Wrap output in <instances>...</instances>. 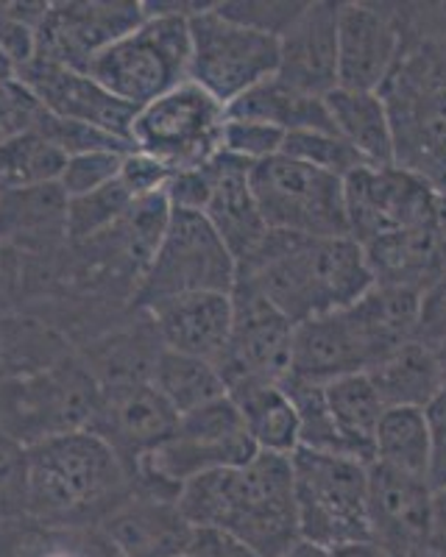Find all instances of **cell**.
I'll return each mask as SVG.
<instances>
[{
	"instance_id": "31",
	"label": "cell",
	"mask_w": 446,
	"mask_h": 557,
	"mask_svg": "<svg viewBox=\"0 0 446 557\" xmlns=\"http://www.w3.org/2000/svg\"><path fill=\"white\" fill-rule=\"evenodd\" d=\"M324 399L332 421L344 437L346 451L360 462L374 460V435L385 405L376 387L371 385L369 374H351L326 382Z\"/></svg>"
},
{
	"instance_id": "39",
	"label": "cell",
	"mask_w": 446,
	"mask_h": 557,
	"mask_svg": "<svg viewBox=\"0 0 446 557\" xmlns=\"http://www.w3.org/2000/svg\"><path fill=\"white\" fill-rule=\"evenodd\" d=\"M307 3L310 0H221L215 3V12L237 26L280 39L299 20Z\"/></svg>"
},
{
	"instance_id": "10",
	"label": "cell",
	"mask_w": 446,
	"mask_h": 557,
	"mask_svg": "<svg viewBox=\"0 0 446 557\" xmlns=\"http://www.w3.org/2000/svg\"><path fill=\"white\" fill-rule=\"evenodd\" d=\"M249 182L268 228L301 237L349 235L344 178L276 153L251 165Z\"/></svg>"
},
{
	"instance_id": "48",
	"label": "cell",
	"mask_w": 446,
	"mask_h": 557,
	"mask_svg": "<svg viewBox=\"0 0 446 557\" xmlns=\"http://www.w3.org/2000/svg\"><path fill=\"white\" fill-rule=\"evenodd\" d=\"M0 53L12 62L14 73L37 57V28L0 14Z\"/></svg>"
},
{
	"instance_id": "36",
	"label": "cell",
	"mask_w": 446,
	"mask_h": 557,
	"mask_svg": "<svg viewBox=\"0 0 446 557\" xmlns=\"http://www.w3.org/2000/svg\"><path fill=\"white\" fill-rule=\"evenodd\" d=\"M132 203L134 198L117 178L96 193L67 198V243L87 246V243L103 237L121 223Z\"/></svg>"
},
{
	"instance_id": "44",
	"label": "cell",
	"mask_w": 446,
	"mask_h": 557,
	"mask_svg": "<svg viewBox=\"0 0 446 557\" xmlns=\"http://www.w3.org/2000/svg\"><path fill=\"white\" fill-rule=\"evenodd\" d=\"M416 343L438 351L446 346V276L435 278L419 296V315H416Z\"/></svg>"
},
{
	"instance_id": "14",
	"label": "cell",
	"mask_w": 446,
	"mask_h": 557,
	"mask_svg": "<svg viewBox=\"0 0 446 557\" xmlns=\"http://www.w3.org/2000/svg\"><path fill=\"white\" fill-rule=\"evenodd\" d=\"M296 323L282 315L249 282L237 278L232 287V337L226 357L218 366L226 391L237 382H282L290 374Z\"/></svg>"
},
{
	"instance_id": "41",
	"label": "cell",
	"mask_w": 446,
	"mask_h": 557,
	"mask_svg": "<svg viewBox=\"0 0 446 557\" xmlns=\"http://www.w3.org/2000/svg\"><path fill=\"white\" fill-rule=\"evenodd\" d=\"M126 153L115 151H92V153H78V157H67L62 173H59V187L67 198L87 196L96 193L107 184H112L121 173V162Z\"/></svg>"
},
{
	"instance_id": "55",
	"label": "cell",
	"mask_w": 446,
	"mask_h": 557,
	"mask_svg": "<svg viewBox=\"0 0 446 557\" xmlns=\"http://www.w3.org/2000/svg\"><path fill=\"white\" fill-rule=\"evenodd\" d=\"M112 557H123V555H117V552H115V549H112Z\"/></svg>"
},
{
	"instance_id": "25",
	"label": "cell",
	"mask_w": 446,
	"mask_h": 557,
	"mask_svg": "<svg viewBox=\"0 0 446 557\" xmlns=\"http://www.w3.org/2000/svg\"><path fill=\"white\" fill-rule=\"evenodd\" d=\"M363 251L374 285L421 293L446 276V246L435 226L391 232L366 243Z\"/></svg>"
},
{
	"instance_id": "17",
	"label": "cell",
	"mask_w": 446,
	"mask_h": 557,
	"mask_svg": "<svg viewBox=\"0 0 446 557\" xmlns=\"http://www.w3.org/2000/svg\"><path fill=\"white\" fill-rule=\"evenodd\" d=\"M433 487L421 476L369 462V535L388 557H424Z\"/></svg>"
},
{
	"instance_id": "1",
	"label": "cell",
	"mask_w": 446,
	"mask_h": 557,
	"mask_svg": "<svg viewBox=\"0 0 446 557\" xmlns=\"http://www.w3.org/2000/svg\"><path fill=\"white\" fill-rule=\"evenodd\" d=\"M249 282L294 323L351 307L374 287L363 246L346 237H301L268 228L249 260L237 265Z\"/></svg>"
},
{
	"instance_id": "35",
	"label": "cell",
	"mask_w": 446,
	"mask_h": 557,
	"mask_svg": "<svg viewBox=\"0 0 446 557\" xmlns=\"http://www.w3.org/2000/svg\"><path fill=\"white\" fill-rule=\"evenodd\" d=\"M64 157L37 128L0 146V190H23L39 184H57Z\"/></svg>"
},
{
	"instance_id": "3",
	"label": "cell",
	"mask_w": 446,
	"mask_h": 557,
	"mask_svg": "<svg viewBox=\"0 0 446 557\" xmlns=\"http://www.w3.org/2000/svg\"><path fill=\"white\" fill-rule=\"evenodd\" d=\"M23 449L26 502L39 516H78L115 507L134 487L126 462L96 432H64Z\"/></svg>"
},
{
	"instance_id": "38",
	"label": "cell",
	"mask_w": 446,
	"mask_h": 557,
	"mask_svg": "<svg viewBox=\"0 0 446 557\" xmlns=\"http://www.w3.org/2000/svg\"><path fill=\"white\" fill-rule=\"evenodd\" d=\"M37 128L51 146H57L64 157H78V153H92V151H115V153H128L134 151V146L128 139L115 137V134L103 132L98 126H89L82 121H64L57 114H48L42 109L37 117Z\"/></svg>"
},
{
	"instance_id": "47",
	"label": "cell",
	"mask_w": 446,
	"mask_h": 557,
	"mask_svg": "<svg viewBox=\"0 0 446 557\" xmlns=\"http://www.w3.org/2000/svg\"><path fill=\"white\" fill-rule=\"evenodd\" d=\"M190 557H260L249 546L235 539L232 532L218 530V527H193L187 552Z\"/></svg>"
},
{
	"instance_id": "34",
	"label": "cell",
	"mask_w": 446,
	"mask_h": 557,
	"mask_svg": "<svg viewBox=\"0 0 446 557\" xmlns=\"http://www.w3.org/2000/svg\"><path fill=\"white\" fill-rule=\"evenodd\" d=\"M374 460L428 480L430 426L419 407H385L374 435ZM430 482V480H428Z\"/></svg>"
},
{
	"instance_id": "23",
	"label": "cell",
	"mask_w": 446,
	"mask_h": 557,
	"mask_svg": "<svg viewBox=\"0 0 446 557\" xmlns=\"http://www.w3.org/2000/svg\"><path fill=\"white\" fill-rule=\"evenodd\" d=\"M366 371H369V362H366L363 346L357 343L344 310L296 323L287 380L326 385L340 376L366 374Z\"/></svg>"
},
{
	"instance_id": "26",
	"label": "cell",
	"mask_w": 446,
	"mask_h": 557,
	"mask_svg": "<svg viewBox=\"0 0 446 557\" xmlns=\"http://www.w3.org/2000/svg\"><path fill=\"white\" fill-rule=\"evenodd\" d=\"M419 296L421 293L405 290V287L374 285L363 298H357L355 305L346 307L344 315L357 343L363 346L369 371L376 362L399 351L401 346L416 341Z\"/></svg>"
},
{
	"instance_id": "29",
	"label": "cell",
	"mask_w": 446,
	"mask_h": 557,
	"mask_svg": "<svg viewBox=\"0 0 446 557\" xmlns=\"http://www.w3.org/2000/svg\"><path fill=\"white\" fill-rule=\"evenodd\" d=\"M326 112L344 143H349L369 168L394 165V134L380 92H355L335 87L324 96Z\"/></svg>"
},
{
	"instance_id": "21",
	"label": "cell",
	"mask_w": 446,
	"mask_h": 557,
	"mask_svg": "<svg viewBox=\"0 0 446 557\" xmlns=\"http://www.w3.org/2000/svg\"><path fill=\"white\" fill-rule=\"evenodd\" d=\"M162 348L221 366L232 337V293H190L143 310Z\"/></svg>"
},
{
	"instance_id": "13",
	"label": "cell",
	"mask_w": 446,
	"mask_h": 557,
	"mask_svg": "<svg viewBox=\"0 0 446 557\" xmlns=\"http://www.w3.org/2000/svg\"><path fill=\"white\" fill-rule=\"evenodd\" d=\"M349 237L360 246L401 228L435 226L441 190L410 171L357 168L344 178Z\"/></svg>"
},
{
	"instance_id": "45",
	"label": "cell",
	"mask_w": 446,
	"mask_h": 557,
	"mask_svg": "<svg viewBox=\"0 0 446 557\" xmlns=\"http://www.w3.org/2000/svg\"><path fill=\"white\" fill-rule=\"evenodd\" d=\"M171 168H165L162 162H157L153 157L143 151H128L121 162V173H117V182L126 187L128 196L137 201V198L157 196V193L165 190L168 178H171Z\"/></svg>"
},
{
	"instance_id": "33",
	"label": "cell",
	"mask_w": 446,
	"mask_h": 557,
	"mask_svg": "<svg viewBox=\"0 0 446 557\" xmlns=\"http://www.w3.org/2000/svg\"><path fill=\"white\" fill-rule=\"evenodd\" d=\"M151 385L176 410L178 418L230 396L218 366L190 355L168 351V348H162L153 362Z\"/></svg>"
},
{
	"instance_id": "19",
	"label": "cell",
	"mask_w": 446,
	"mask_h": 557,
	"mask_svg": "<svg viewBox=\"0 0 446 557\" xmlns=\"http://www.w3.org/2000/svg\"><path fill=\"white\" fill-rule=\"evenodd\" d=\"M178 426V416L162 399L151 382H134V385L109 387L101 391V407L89 432H96L117 451L126 469H137V462L165 444Z\"/></svg>"
},
{
	"instance_id": "40",
	"label": "cell",
	"mask_w": 446,
	"mask_h": 557,
	"mask_svg": "<svg viewBox=\"0 0 446 557\" xmlns=\"http://www.w3.org/2000/svg\"><path fill=\"white\" fill-rule=\"evenodd\" d=\"M282 143H285V132L268 123L235 121V117H226L223 123L221 153L240 159L246 165H257L282 153Z\"/></svg>"
},
{
	"instance_id": "53",
	"label": "cell",
	"mask_w": 446,
	"mask_h": 557,
	"mask_svg": "<svg viewBox=\"0 0 446 557\" xmlns=\"http://www.w3.org/2000/svg\"><path fill=\"white\" fill-rule=\"evenodd\" d=\"M12 78H17V73H14L12 62H9V59L3 57V53H0V84L12 82Z\"/></svg>"
},
{
	"instance_id": "7",
	"label": "cell",
	"mask_w": 446,
	"mask_h": 557,
	"mask_svg": "<svg viewBox=\"0 0 446 557\" xmlns=\"http://www.w3.org/2000/svg\"><path fill=\"white\" fill-rule=\"evenodd\" d=\"M294 466L299 539L321 546L366 541L369 535V462L326 451L296 449Z\"/></svg>"
},
{
	"instance_id": "51",
	"label": "cell",
	"mask_w": 446,
	"mask_h": 557,
	"mask_svg": "<svg viewBox=\"0 0 446 557\" xmlns=\"http://www.w3.org/2000/svg\"><path fill=\"white\" fill-rule=\"evenodd\" d=\"M285 557H330V549L321 544H312V541L299 539L290 549L285 552Z\"/></svg>"
},
{
	"instance_id": "22",
	"label": "cell",
	"mask_w": 446,
	"mask_h": 557,
	"mask_svg": "<svg viewBox=\"0 0 446 557\" xmlns=\"http://www.w3.org/2000/svg\"><path fill=\"white\" fill-rule=\"evenodd\" d=\"M109 544L123 557H176L187 552L193 524L173 499L134 491L103 519Z\"/></svg>"
},
{
	"instance_id": "42",
	"label": "cell",
	"mask_w": 446,
	"mask_h": 557,
	"mask_svg": "<svg viewBox=\"0 0 446 557\" xmlns=\"http://www.w3.org/2000/svg\"><path fill=\"white\" fill-rule=\"evenodd\" d=\"M212 187H215V159L201 168L171 173L162 193H165L171 209H185V212H201L205 215Z\"/></svg>"
},
{
	"instance_id": "46",
	"label": "cell",
	"mask_w": 446,
	"mask_h": 557,
	"mask_svg": "<svg viewBox=\"0 0 446 557\" xmlns=\"http://www.w3.org/2000/svg\"><path fill=\"white\" fill-rule=\"evenodd\" d=\"M430 426V487L446 491V391L424 407Z\"/></svg>"
},
{
	"instance_id": "37",
	"label": "cell",
	"mask_w": 446,
	"mask_h": 557,
	"mask_svg": "<svg viewBox=\"0 0 446 557\" xmlns=\"http://www.w3.org/2000/svg\"><path fill=\"white\" fill-rule=\"evenodd\" d=\"M282 157L296 159L301 165L319 168L332 176L346 178L366 162L357 157L355 148L335 132H290L282 143Z\"/></svg>"
},
{
	"instance_id": "20",
	"label": "cell",
	"mask_w": 446,
	"mask_h": 557,
	"mask_svg": "<svg viewBox=\"0 0 446 557\" xmlns=\"http://www.w3.org/2000/svg\"><path fill=\"white\" fill-rule=\"evenodd\" d=\"M338 9L332 0H310L282 34L276 70L282 82L319 98L338 87Z\"/></svg>"
},
{
	"instance_id": "27",
	"label": "cell",
	"mask_w": 446,
	"mask_h": 557,
	"mask_svg": "<svg viewBox=\"0 0 446 557\" xmlns=\"http://www.w3.org/2000/svg\"><path fill=\"white\" fill-rule=\"evenodd\" d=\"M67 243V196L59 184L0 190V246L51 251Z\"/></svg>"
},
{
	"instance_id": "28",
	"label": "cell",
	"mask_w": 446,
	"mask_h": 557,
	"mask_svg": "<svg viewBox=\"0 0 446 557\" xmlns=\"http://www.w3.org/2000/svg\"><path fill=\"white\" fill-rule=\"evenodd\" d=\"M230 399L257 451L290 457L299 449V412L276 382L246 380L230 387Z\"/></svg>"
},
{
	"instance_id": "6",
	"label": "cell",
	"mask_w": 446,
	"mask_h": 557,
	"mask_svg": "<svg viewBox=\"0 0 446 557\" xmlns=\"http://www.w3.org/2000/svg\"><path fill=\"white\" fill-rule=\"evenodd\" d=\"M394 134V165L446 193V84L430 73L416 48L380 87Z\"/></svg>"
},
{
	"instance_id": "50",
	"label": "cell",
	"mask_w": 446,
	"mask_h": 557,
	"mask_svg": "<svg viewBox=\"0 0 446 557\" xmlns=\"http://www.w3.org/2000/svg\"><path fill=\"white\" fill-rule=\"evenodd\" d=\"M330 557H388L371 539L346 541V544L330 546Z\"/></svg>"
},
{
	"instance_id": "12",
	"label": "cell",
	"mask_w": 446,
	"mask_h": 557,
	"mask_svg": "<svg viewBox=\"0 0 446 557\" xmlns=\"http://www.w3.org/2000/svg\"><path fill=\"white\" fill-rule=\"evenodd\" d=\"M190 82L230 107L280 70V39L251 32L215 12V3L187 20Z\"/></svg>"
},
{
	"instance_id": "49",
	"label": "cell",
	"mask_w": 446,
	"mask_h": 557,
	"mask_svg": "<svg viewBox=\"0 0 446 557\" xmlns=\"http://www.w3.org/2000/svg\"><path fill=\"white\" fill-rule=\"evenodd\" d=\"M424 557H446V491H433Z\"/></svg>"
},
{
	"instance_id": "24",
	"label": "cell",
	"mask_w": 446,
	"mask_h": 557,
	"mask_svg": "<svg viewBox=\"0 0 446 557\" xmlns=\"http://www.w3.org/2000/svg\"><path fill=\"white\" fill-rule=\"evenodd\" d=\"M249 171L251 165H246L240 159L218 153L215 187H212L210 203L205 209V218L218 232L223 246L230 248L237 265L249 260L251 251L268 235V223L262 221V212L257 207L255 193H251Z\"/></svg>"
},
{
	"instance_id": "8",
	"label": "cell",
	"mask_w": 446,
	"mask_h": 557,
	"mask_svg": "<svg viewBox=\"0 0 446 557\" xmlns=\"http://www.w3.org/2000/svg\"><path fill=\"white\" fill-rule=\"evenodd\" d=\"M101 407V387L84 362L57 360L0 391V426L26 446L64 432L89 430Z\"/></svg>"
},
{
	"instance_id": "56",
	"label": "cell",
	"mask_w": 446,
	"mask_h": 557,
	"mask_svg": "<svg viewBox=\"0 0 446 557\" xmlns=\"http://www.w3.org/2000/svg\"><path fill=\"white\" fill-rule=\"evenodd\" d=\"M176 557H190V555H176Z\"/></svg>"
},
{
	"instance_id": "54",
	"label": "cell",
	"mask_w": 446,
	"mask_h": 557,
	"mask_svg": "<svg viewBox=\"0 0 446 557\" xmlns=\"http://www.w3.org/2000/svg\"><path fill=\"white\" fill-rule=\"evenodd\" d=\"M435 360H438V371H441V382H444V391H446V346H441L435 351Z\"/></svg>"
},
{
	"instance_id": "18",
	"label": "cell",
	"mask_w": 446,
	"mask_h": 557,
	"mask_svg": "<svg viewBox=\"0 0 446 557\" xmlns=\"http://www.w3.org/2000/svg\"><path fill=\"white\" fill-rule=\"evenodd\" d=\"M17 82L32 92L34 101L48 114H57L64 121L89 123V126H98L123 139H128V134H132L137 109L117 101L109 89H103L87 73L34 57V62L17 70Z\"/></svg>"
},
{
	"instance_id": "9",
	"label": "cell",
	"mask_w": 446,
	"mask_h": 557,
	"mask_svg": "<svg viewBox=\"0 0 446 557\" xmlns=\"http://www.w3.org/2000/svg\"><path fill=\"white\" fill-rule=\"evenodd\" d=\"M237 262L201 212L171 209L165 235L151 265L134 290V305L148 310L157 301L190 293H232Z\"/></svg>"
},
{
	"instance_id": "5",
	"label": "cell",
	"mask_w": 446,
	"mask_h": 557,
	"mask_svg": "<svg viewBox=\"0 0 446 557\" xmlns=\"http://www.w3.org/2000/svg\"><path fill=\"white\" fill-rule=\"evenodd\" d=\"M117 101L134 109L148 107L178 84L190 82V26L187 17L146 14L140 26L109 45L87 67Z\"/></svg>"
},
{
	"instance_id": "52",
	"label": "cell",
	"mask_w": 446,
	"mask_h": 557,
	"mask_svg": "<svg viewBox=\"0 0 446 557\" xmlns=\"http://www.w3.org/2000/svg\"><path fill=\"white\" fill-rule=\"evenodd\" d=\"M435 228H438L441 240L446 246V193H441L438 198V212H435Z\"/></svg>"
},
{
	"instance_id": "15",
	"label": "cell",
	"mask_w": 446,
	"mask_h": 557,
	"mask_svg": "<svg viewBox=\"0 0 446 557\" xmlns=\"http://www.w3.org/2000/svg\"><path fill=\"white\" fill-rule=\"evenodd\" d=\"M146 20L140 0L51 3L37 28V57L87 73V67Z\"/></svg>"
},
{
	"instance_id": "2",
	"label": "cell",
	"mask_w": 446,
	"mask_h": 557,
	"mask_svg": "<svg viewBox=\"0 0 446 557\" xmlns=\"http://www.w3.org/2000/svg\"><path fill=\"white\" fill-rule=\"evenodd\" d=\"M178 510L193 527H218L260 557H285L299 541L290 457L257 451L240 469L193 476L182 485Z\"/></svg>"
},
{
	"instance_id": "4",
	"label": "cell",
	"mask_w": 446,
	"mask_h": 557,
	"mask_svg": "<svg viewBox=\"0 0 446 557\" xmlns=\"http://www.w3.org/2000/svg\"><path fill=\"white\" fill-rule=\"evenodd\" d=\"M257 457L237 407L230 396L178 418L165 444L148 451L134 469V491L160 499H178V491L193 476L221 469H240Z\"/></svg>"
},
{
	"instance_id": "32",
	"label": "cell",
	"mask_w": 446,
	"mask_h": 557,
	"mask_svg": "<svg viewBox=\"0 0 446 557\" xmlns=\"http://www.w3.org/2000/svg\"><path fill=\"white\" fill-rule=\"evenodd\" d=\"M371 385L376 387L385 407H424L444 391L438 360L421 343H408L369 371Z\"/></svg>"
},
{
	"instance_id": "43",
	"label": "cell",
	"mask_w": 446,
	"mask_h": 557,
	"mask_svg": "<svg viewBox=\"0 0 446 557\" xmlns=\"http://www.w3.org/2000/svg\"><path fill=\"white\" fill-rule=\"evenodd\" d=\"M42 112L34 96L17 78L0 84V146L20 134L32 132Z\"/></svg>"
},
{
	"instance_id": "16",
	"label": "cell",
	"mask_w": 446,
	"mask_h": 557,
	"mask_svg": "<svg viewBox=\"0 0 446 557\" xmlns=\"http://www.w3.org/2000/svg\"><path fill=\"white\" fill-rule=\"evenodd\" d=\"M405 53L391 3L346 0L338 9V87L380 92Z\"/></svg>"
},
{
	"instance_id": "11",
	"label": "cell",
	"mask_w": 446,
	"mask_h": 557,
	"mask_svg": "<svg viewBox=\"0 0 446 557\" xmlns=\"http://www.w3.org/2000/svg\"><path fill=\"white\" fill-rule=\"evenodd\" d=\"M226 107L201 89L185 82L148 107L137 109L132 123L134 151H143L165 168L190 171L221 153Z\"/></svg>"
},
{
	"instance_id": "30",
	"label": "cell",
	"mask_w": 446,
	"mask_h": 557,
	"mask_svg": "<svg viewBox=\"0 0 446 557\" xmlns=\"http://www.w3.org/2000/svg\"><path fill=\"white\" fill-rule=\"evenodd\" d=\"M226 117L235 121H257L280 132H335L326 112L324 98L301 92L282 82L280 76L265 78L262 84L243 92L237 101L226 107Z\"/></svg>"
}]
</instances>
